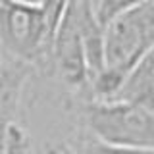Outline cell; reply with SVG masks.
Segmentation results:
<instances>
[{"label":"cell","instance_id":"6da1fadb","mask_svg":"<svg viewBox=\"0 0 154 154\" xmlns=\"http://www.w3.org/2000/svg\"><path fill=\"white\" fill-rule=\"evenodd\" d=\"M83 131L91 139L122 148H154V112L127 100L73 102Z\"/></svg>","mask_w":154,"mask_h":154},{"label":"cell","instance_id":"7a4b0ae2","mask_svg":"<svg viewBox=\"0 0 154 154\" xmlns=\"http://www.w3.org/2000/svg\"><path fill=\"white\" fill-rule=\"evenodd\" d=\"M54 35L41 6L0 0V52L4 56L52 75Z\"/></svg>","mask_w":154,"mask_h":154},{"label":"cell","instance_id":"3957f363","mask_svg":"<svg viewBox=\"0 0 154 154\" xmlns=\"http://www.w3.org/2000/svg\"><path fill=\"white\" fill-rule=\"evenodd\" d=\"M154 48V0L119 14L104 25V67L127 77Z\"/></svg>","mask_w":154,"mask_h":154},{"label":"cell","instance_id":"277c9868","mask_svg":"<svg viewBox=\"0 0 154 154\" xmlns=\"http://www.w3.org/2000/svg\"><path fill=\"white\" fill-rule=\"evenodd\" d=\"M52 75L60 79L73 102L89 100L91 73L83 37L79 31L75 12L71 8V0L56 29L54 42H52Z\"/></svg>","mask_w":154,"mask_h":154},{"label":"cell","instance_id":"5b68a950","mask_svg":"<svg viewBox=\"0 0 154 154\" xmlns=\"http://www.w3.org/2000/svg\"><path fill=\"white\" fill-rule=\"evenodd\" d=\"M116 100L135 102L154 112V48H150L129 71L119 93L116 94Z\"/></svg>","mask_w":154,"mask_h":154},{"label":"cell","instance_id":"8992f818","mask_svg":"<svg viewBox=\"0 0 154 154\" xmlns=\"http://www.w3.org/2000/svg\"><path fill=\"white\" fill-rule=\"evenodd\" d=\"M0 154H35L31 135L19 119L0 125Z\"/></svg>","mask_w":154,"mask_h":154},{"label":"cell","instance_id":"52a82bcc","mask_svg":"<svg viewBox=\"0 0 154 154\" xmlns=\"http://www.w3.org/2000/svg\"><path fill=\"white\" fill-rule=\"evenodd\" d=\"M141 2H144V0H93V8H94L96 19L104 27L106 23H110L119 14L139 6Z\"/></svg>","mask_w":154,"mask_h":154},{"label":"cell","instance_id":"ba28073f","mask_svg":"<svg viewBox=\"0 0 154 154\" xmlns=\"http://www.w3.org/2000/svg\"><path fill=\"white\" fill-rule=\"evenodd\" d=\"M35 154H89L87 150V137H79L75 141L62 139V141H48Z\"/></svg>","mask_w":154,"mask_h":154},{"label":"cell","instance_id":"9c48e42d","mask_svg":"<svg viewBox=\"0 0 154 154\" xmlns=\"http://www.w3.org/2000/svg\"><path fill=\"white\" fill-rule=\"evenodd\" d=\"M87 150L89 154H154V148H122L102 144L87 135Z\"/></svg>","mask_w":154,"mask_h":154},{"label":"cell","instance_id":"30bf717a","mask_svg":"<svg viewBox=\"0 0 154 154\" xmlns=\"http://www.w3.org/2000/svg\"><path fill=\"white\" fill-rule=\"evenodd\" d=\"M16 2H21V4H31V6H41L42 0H16Z\"/></svg>","mask_w":154,"mask_h":154}]
</instances>
